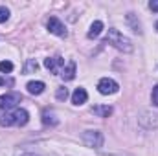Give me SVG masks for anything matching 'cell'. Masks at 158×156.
<instances>
[{
	"instance_id": "cell-9",
	"label": "cell",
	"mask_w": 158,
	"mask_h": 156,
	"mask_svg": "<svg viewBox=\"0 0 158 156\" xmlns=\"http://www.w3.org/2000/svg\"><path fill=\"white\" fill-rule=\"evenodd\" d=\"M76 70H77L76 63H74V61H70V63H68V64H64V68L61 70V77L64 79V81H72V79L76 77Z\"/></svg>"
},
{
	"instance_id": "cell-8",
	"label": "cell",
	"mask_w": 158,
	"mask_h": 156,
	"mask_svg": "<svg viewBox=\"0 0 158 156\" xmlns=\"http://www.w3.org/2000/svg\"><path fill=\"white\" fill-rule=\"evenodd\" d=\"M86 99H88V94H86V90H85V88H81V86H79V88H76V90H74V94H72V103H74V105H85V103H86Z\"/></svg>"
},
{
	"instance_id": "cell-1",
	"label": "cell",
	"mask_w": 158,
	"mask_h": 156,
	"mask_svg": "<svg viewBox=\"0 0 158 156\" xmlns=\"http://www.w3.org/2000/svg\"><path fill=\"white\" fill-rule=\"evenodd\" d=\"M30 121V114L24 109H13V110H2L0 112V125L2 127H24Z\"/></svg>"
},
{
	"instance_id": "cell-4",
	"label": "cell",
	"mask_w": 158,
	"mask_h": 156,
	"mask_svg": "<svg viewBox=\"0 0 158 156\" xmlns=\"http://www.w3.org/2000/svg\"><path fill=\"white\" fill-rule=\"evenodd\" d=\"M20 101H22V96L17 92L4 94V96H0V110H13V109H17V105Z\"/></svg>"
},
{
	"instance_id": "cell-3",
	"label": "cell",
	"mask_w": 158,
	"mask_h": 156,
	"mask_svg": "<svg viewBox=\"0 0 158 156\" xmlns=\"http://www.w3.org/2000/svg\"><path fill=\"white\" fill-rule=\"evenodd\" d=\"M81 140L90 149H101L103 147V142H105V138H103V134L99 130H86V132H83Z\"/></svg>"
},
{
	"instance_id": "cell-22",
	"label": "cell",
	"mask_w": 158,
	"mask_h": 156,
	"mask_svg": "<svg viewBox=\"0 0 158 156\" xmlns=\"http://www.w3.org/2000/svg\"><path fill=\"white\" fill-rule=\"evenodd\" d=\"M20 156H39V154H35V153H26V154H20Z\"/></svg>"
},
{
	"instance_id": "cell-5",
	"label": "cell",
	"mask_w": 158,
	"mask_h": 156,
	"mask_svg": "<svg viewBox=\"0 0 158 156\" xmlns=\"http://www.w3.org/2000/svg\"><path fill=\"white\" fill-rule=\"evenodd\" d=\"M98 90H99V94H103V96H110V94H116V92H118L119 86L114 79L103 77V79H99V83H98Z\"/></svg>"
},
{
	"instance_id": "cell-6",
	"label": "cell",
	"mask_w": 158,
	"mask_h": 156,
	"mask_svg": "<svg viewBox=\"0 0 158 156\" xmlns=\"http://www.w3.org/2000/svg\"><path fill=\"white\" fill-rule=\"evenodd\" d=\"M46 28H48V31H50V33H53V35H57V37H66V35H68V31H66L64 24H63L57 17H50V20H48Z\"/></svg>"
},
{
	"instance_id": "cell-10",
	"label": "cell",
	"mask_w": 158,
	"mask_h": 156,
	"mask_svg": "<svg viewBox=\"0 0 158 156\" xmlns=\"http://www.w3.org/2000/svg\"><path fill=\"white\" fill-rule=\"evenodd\" d=\"M92 112L98 117H109L112 114V107L110 105H96V107H92Z\"/></svg>"
},
{
	"instance_id": "cell-23",
	"label": "cell",
	"mask_w": 158,
	"mask_h": 156,
	"mask_svg": "<svg viewBox=\"0 0 158 156\" xmlns=\"http://www.w3.org/2000/svg\"><path fill=\"white\" fill-rule=\"evenodd\" d=\"M155 28H156V30H158V22H156V26H155Z\"/></svg>"
},
{
	"instance_id": "cell-21",
	"label": "cell",
	"mask_w": 158,
	"mask_h": 156,
	"mask_svg": "<svg viewBox=\"0 0 158 156\" xmlns=\"http://www.w3.org/2000/svg\"><path fill=\"white\" fill-rule=\"evenodd\" d=\"M0 84H13V81H11V79H7V81H6V79L0 77Z\"/></svg>"
},
{
	"instance_id": "cell-11",
	"label": "cell",
	"mask_w": 158,
	"mask_h": 156,
	"mask_svg": "<svg viewBox=\"0 0 158 156\" xmlns=\"http://www.w3.org/2000/svg\"><path fill=\"white\" fill-rule=\"evenodd\" d=\"M26 88H28V92H30V94H33V96H39V94H42V92H44L46 84H44L42 81H30Z\"/></svg>"
},
{
	"instance_id": "cell-20",
	"label": "cell",
	"mask_w": 158,
	"mask_h": 156,
	"mask_svg": "<svg viewBox=\"0 0 158 156\" xmlns=\"http://www.w3.org/2000/svg\"><path fill=\"white\" fill-rule=\"evenodd\" d=\"M149 7H151L153 11H158V0H151V2H149Z\"/></svg>"
},
{
	"instance_id": "cell-15",
	"label": "cell",
	"mask_w": 158,
	"mask_h": 156,
	"mask_svg": "<svg viewBox=\"0 0 158 156\" xmlns=\"http://www.w3.org/2000/svg\"><path fill=\"white\" fill-rule=\"evenodd\" d=\"M37 68H39L37 61H35V59H30V61L26 63V66H24V74H31V72H37Z\"/></svg>"
},
{
	"instance_id": "cell-2",
	"label": "cell",
	"mask_w": 158,
	"mask_h": 156,
	"mask_svg": "<svg viewBox=\"0 0 158 156\" xmlns=\"http://www.w3.org/2000/svg\"><path fill=\"white\" fill-rule=\"evenodd\" d=\"M105 42H107V44H112L116 50L123 51V53H131V51H132V42H131V39L125 37L121 31L114 30V28L109 30V33H107V37H105Z\"/></svg>"
},
{
	"instance_id": "cell-14",
	"label": "cell",
	"mask_w": 158,
	"mask_h": 156,
	"mask_svg": "<svg viewBox=\"0 0 158 156\" xmlns=\"http://www.w3.org/2000/svg\"><path fill=\"white\" fill-rule=\"evenodd\" d=\"M42 123L44 125H57V117L52 110H44L42 112Z\"/></svg>"
},
{
	"instance_id": "cell-13",
	"label": "cell",
	"mask_w": 158,
	"mask_h": 156,
	"mask_svg": "<svg viewBox=\"0 0 158 156\" xmlns=\"http://www.w3.org/2000/svg\"><path fill=\"white\" fill-rule=\"evenodd\" d=\"M127 22L131 24V28H132L134 33H142V26H140V22L136 20L134 13H127Z\"/></svg>"
},
{
	"instance_id": "cell-7",
	"label": "cell",
	"mask_w": 158,
	"mask_h": 156,
	"mask_svg": "<svg viewBox=\"0 0 158 156\" xmlns=\"http://www.w3.org/2000/svg\"><path fill=\"white\" fill-rule=\"evenodd\" d=\"M44 66H46L52 74H59V76H61V70L64 68V59H63L61 55L48 57V59H44Z\"/></svg>"
},
{
	"instance_id": "cell-16",
	"label": "cell",
	"mask_w": 158,
	"mask_h": 156,
	"mask_svg": "<svg viewBox=\"0 0 158 156\" xmlns=\"http://www.w3.org/2000/svg\"><path fill=\"white\" fill-rule=\"evenodd\" d=\"M11 70H13V63L11 61H2L0 63V72L2 74H9Z\"/></svg>"
},
{
	"instance_id": "cell-12",
	"label": "cell",
	"mask_w": 158,
	"mask_h": 156,
	"mask_svg": "<svg viewBox=\"0 0 158 156\" xmlns=\"http://www.w3.org/2000/svg\"><path fill=\"white\" fill-rule=\"evenodd\" d=\"M101 31H103V22H101V20L92 22V26H90V30H88V39H96V37H99Z\"/></svg>"
},
{
	"instance_id": "cell-17",
	"label": "cell",
	"mask_w": 158,
	"mask_h": 156,
	"mask_svg": "<svg viewBox=\"0 0 158 156\" xmlns=\"http://www.w3.org/2000/svg\"><path fill=\"white\" fill-rule=\"evenodd\" d=\"M55 97H57V99H61V101H64V99L68 97V88H64V86L57 88V92H55Z\"/></svg>"
},
{
	"instance_id": "cell-18",
	"label": "cell",
	"mask_w": 158,
	"mask_h": 156,
	"mask_svg": "<svg viewBox=\"0 0 158 156\" xmlns=\"http://www.w3.org/2000/svg\"><path fill=\"white\" fill-rule=\"evenodd\" d=\"M7 18H9V9H7L6 6H0V24L6 22Z\"/></svg>"
},
{
	"instance_id": "cell-19",
	"label": "cell",
	"mask_w": 158,
	"mask_h": 156,
	"mask_svg": "<svg viewBox=\"0 0 158 156\" xmlns=\"http://www.w3.org/2000/svg\"><path fill=\"white\" fill-rule=\"evenodd\" d=\"M151 101H153V105H155V107H158V84H155V88H153Z\"/></svg>"
}]
</instances>
